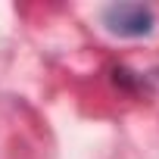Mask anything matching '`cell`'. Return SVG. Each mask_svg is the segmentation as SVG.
Instances as JSON below:
<instances>
[{"instance_id":"1","label":"cell","mask_w":159,"mask_h":159,"mask_svg":"<svg viewBox=\"0 0 159 159\" xmlns=\"http://www.w3.org/2000/svg\"><path fill=\"white\" fill-rule=\"evenodd\" d=\"M100 19L106 31L119 38H143L156 25V13L147 3H109Z\"/></svg>"}]
</instances>
